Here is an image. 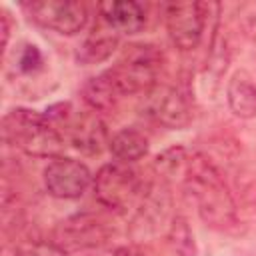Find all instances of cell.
Returning a JSON list of instances; mask_svg holds the SVG:
<instances>
[{
	"mask_svg": "<svg viewBox=\"0 0 256 256\" xmlns=\"http://www.w3.org/2000/svg\"><path fill=\"white\" fill-rule=\"evenodd\" d=\"M184 186L194 198L204 224L216 230H228L236 224L234 198L222 174L204 154H192L188 158Z\"/></svg>",
	"mask_w": 256,
	"mask_h": 256,
	"instance_id": "1",
	"label": "cell"
},
{
	"mask_svg": "<svg viewBox=\"0 0 256 256\" xmlns=\"http://www.w3.org/2000/svg\"><path fill=\"white\" fill-rule=\"evenodd\" d=\"M4 142L34 158H60L64 136L40 112L14 108L2 118Z\"/></svg>",
	"mask_w": 256,
	"mask_h": 256,
	"instance_id": "2",
	"label": "cell"
},
{
	"mask_svg": "<svg viewBox=\"0 0 256 256\" xmlns=\"http://www.w3.org/2000/svg\"><path fill=\"white\" fill-rule=\"evenodd\" d=\"M162 70V52L152 44L128 46L124 56L106 70L118 94L132 96L140 92H150L158 84V74Z\"/></svg>",
	"mask_w": 256,
	"mask_h": 256,
	"instance_id": "3",
	"label": "cell"
},
{
	"mask_svg": "<svg viewBox=\"0 0 256 256\" xmlns=\"http://www.w3.org/2000/svg\"><path fill=\"white\" fill-rule=\"evenodd\" d=\"M44 116L58 130H60V126H64V138L68 136L70 144L86 156H96L106 146H110L106 124L94 110L92 112H74L70 104L60 102V104L50 106Z\"/></svg>",
	"mask_w": 256,
	"mask_h": 256,
	"instance_id": "4",
	"label": "cell"
},
{
	"mask_svg": "<svg viewBox=\"0 0 256 256\" xmlns=\"http://www.w3.org/2000/svg\"><path fill=\"white\" fill-rule=\"evenodd\" d=\"M96 200L114 212H128L146 196L144 182L138 172L124 162L104 164L94 176Z\"/></svg>",
	"mask_w": 256,
	"mask_h": 256,
	"instance_id": "5",
	"label": "cell"
},
{
	"mask_svg": "<svg viewBox=\"0 0 256 256\" xmlns=\"http://www.w3.org/2000/svg\"><path fill=\"white\" fill-rule=\"evenodd\" d=\"M212 4L206 2H170L166 4V30L180 52L194 50L204 34L206 16Z\"/></svg>",
	"mask_w": 256,
	"mask_h": 256,
	"instance_id": "6",
	"label": "cell"
},
{
	"mask_svg": "<svg viewBox=\"0 0 256 256\" xmlns=\"http://www.w3.org/2000/svg\"><path fill=\"white\" fill-rule=\"evenodd\" d=\"M24 8L34 22L62 36L78 34L88 22V8L78 0H34Z\"/></svg>",
	"mask_w": 256,
	"mask_h": 256,
	"instance_id": "7",
	"label": "cell"
},
{
	"mask_svg": "<svg viewBox=\"0 0 256 256\" xmlns=\"http://www.w3.org/2000/svg\"><path fill=\"white\" fill-rule=\"evenodd\" d=\"M144 112L158 124L172 130H182L192 122V102L178 86L156 84L146 92Z\"/></svg>",
	"mask_w": 256,
	"mask_h": 256,
	"instance_id": "8",
	"label": "cell"
},
{
	"mask_svg": "<svg viewBox=\"0 0 256 256\" xmlns=\"http://www.w3.org/2000/svg\"><path fill=\"white\" fill-rule=\"evenodd\" d=\"M92 174L86 164L74 158H54L44 168V186L50 196L60 200L80 198L90 186Z\"/></svg>",
	"mask_w": 256,
	"mask_h": 256,
	"instance_id": "9",
	"label": "cell"
},
{
	"mask_svg": "<svg viewBox=\"0 0 256 256\" xmlns=\"http://www.w3.org/2000/svg\"><path fill=\"white\" fill-rule=\"evenodd\" d=\"M110 230L96 214H74L58 226L56 240L62 248H92L106 242Z\"/></svg>",
	"mask_w": 256,
	"mask_h": 256,
	"instance_id": "10",
	"label": "cell"
},
{
	"mask_svg": "<svg viewBox=\"0 0 256 256\" xmlns=\"http://www.w3.org/2000/svg\"><path fill=\"white\" fill-rule=\"evenodd\" d=\"M98 16L118 34H138L146 26V12L134 0H102L98 2Z\"/></svg>",
	"mask_w": 256,
	"mask_h": 256,
	"instance_id": "11",
	"label": "cell"
},
{
	"mask_svg": "<svg viewBox=\"0 0 256 256\" xmlns=\"http://www.w3.org/2000/svg\"><path fill=\"white\" fill-rule=\"evenodd\" d=\"M118 42H120V34L114 28H110L102 18H98V24L94 26L90 36L82 42V46L78 50V60L86 66L104 62L112 56Z\"/></svg>",
	"mask_w": 256,
	"mask_h": 256,
	"instance_id": "12",
	"label": "cell"
},
{
	"mask_svg": "<svg viewBox=\"0 0 256 256\" xmlns=\"http://www.w3.org/2000/svg\"><path fill=\"white\" fill-rule=\"evenodd\" d=\"M226 100L230 110L238 118H254L256 116V84L244 72H234L226 86Z\"/></svg>",
	"mask_w": 256,
	"mask_h": 256,
	"instance_id": "13",
	"label": "cell"
},
{
	"mask_svg": "<svg viewBox=\"0 0 256 256\" xmlns=\"http://www.w3.org/2000/svg\"><path fill=\"white\" fill-rule=\"evenodd\" d=\"M110 152L118 162L130 164L146 156L148 152V138L136 128H122L110 138Z\"/></svg>",
	"mask_w": 256,
	"mask_h": 256,
	"instance_id": "14",
	"label": "cell"
},
{
	"mask_svg": "<svg viewBox=\"0 0 256 256\" xmlns=\"http://www.w3.org/2000/svg\"><path fill=\"white\" fill-rule=\"evenodd\" d=\"M82 98L94 112H106V110H112L122 96L114 88L108 74L102 72L100 76L86 80V84L82 86Z\"/></svg>",
	"mask_w": 256,
	"mask_h": 256,
	"instance_id": "15",
	"label": "cell"
},
{
	"mask_svg": "<svg viewBox=\"0 0 256 256\" xmlns=\"http://www.w3.org/2000/svg\"><path fill=\"white\" fill-rule=\"evenodd\" d=\"M188 158L190 156L186 154V150L182 146H172V148H168V150H164L162 154L156 156V162H154L156 174L162 180H168V178H174V176H182V180H184Z\"/></svg>",
	"mask_w": 256,
	"mask_h": 256,
	"instance_id": "16",
	"label": "cell"
},
{
	"mask_svg": "<svg viewBox=\"0 0 256 256\" xmlns=\"http://www.w3.org/2000/svg\"><path fill=\"white\" fill-rule=\"evenodd\" d=\"M168 242L174 254L178 256H194V238L192 232L186 224L184 218L176 216L172 226H170V234H168Z\"/></svg>",
	"mask_w": 256,
	"mask_h": 256,
	"instance_id": "17",
	"label": "cell"
},
{
	"mask_svg": "<svg viewBox=\"0 0 256 256\" xmlns=\"http://www.w3.org/2000/svg\"><path fill=\"white\" fill-rule=\"evenodd\" d=\"M16 256H68L66 248H62L58 242L48 240H34L26 242L16 250Z\"/></svg>",
	"mask_w": 256,
	"mask_h": 256,
	"instance_id": "18",
	"label": "cell"
},
{
	"mask_svg": "<svg viewBox=\"0 0 256 256\" xmlns=\"http://www.w3.org/2000/svg\"><path fill=\"white\" fill-rule=\"evenodd\" d=\"M42 66V54L34 44H24L18 52V68L20 72H36Z\"/></svg>",
	"mask_w": 256,
	"mask_h": 256,
	"instance_id": "19",
	"label": "cell"
},
{
	"mask_svg": "<svg viewBox=\"0 0 256 256\" xmlns=\"http://www.w3.org/2000/svg\"><path fill=\"white\" fill-rule=\"evenodd\" d=\"M2 48H6L8 44V36H10V24H8V16L2 12Z\"/></svg>",
	"mask_w": 256,
	"mask_h": 256,
	"instance_id": "20",
	"label": "cell"
}]
</instances>
